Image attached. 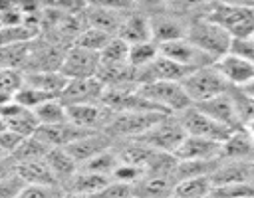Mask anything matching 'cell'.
I'll return each instance as SVG.
<instances>
[{"label": "cell", "instance_id": "obj_1", "mask_svg": "<svg viewBox=\"0 0 254 198\" xmlns=\"http://www.w3.org/2000/svg\"><path fill=\"white\" fill-rule=\"evenodd\" d=\"M204 18L222 28L230 40H242L254 36V4L212 2L204 6Z\"/></svg>", "mask_w": 254, "mask_h": 198}, {"label": "cell", "instance_id": "obj_2", "mask_svg": "<svg viewBox=\"0 0 254 198\" xmlns=\"http://www.w3.org/2000/svg\"><path fill=\"white\" fill-rule=\"evenodd\" d=\"M185 38L214 61L228 53V48L232 42L230 36L222 28L212 24L208 18H204V14H194L189 18Z\"/></svg>", "mask_w": 254, "mask_h": 198}, {"label": "cell", "instance_id": "obj_3", "mask_svg": "<svg viewBox=\"0 0 254 198\" xmlns=\"http://www.w3.org/2000/svg\"><path fill=\"white\" fill-rule=\"evenodd\" d=\"M137 93L157 111L165 115H179L189 109L192 103L189 101L181 83L175 81H151L147 85L137 87Z\"/></svg>", "mask_w": 254, "mask_h": 198}, {"label": "cell", "instance_id": "obj_4", "mask_svg": "<svg viewBox=\"0 0 254 198\" xmlns=\"http://www.w3.org/2000/svg\"><path fill=\"white\" fill-rule=\"evenodd\" d=\"M165 113L157 111H123V113H113L107 127L103 129L105 135H109L115 141H127V139H137L145 131H149L153 125H157Z\"/></svg>", "mask_w": 254, "mask_h": 198}, {"label": "cell", "instance_id": "obj_5", "mask_svg": "<svg viewBox=\"0 0 254 198\" xmlns=\"http://www.w3.org/2000/svg\"><path fill=\"white\" fill-rule=\"evenodd\" d=\"M181 85H183V89H185V93L192 105H198V103H204L212 97H218V95L226 93V89H228V83L216 71L214 63L190 71L181 81Z\"/></svg>", "mask_w": 254, "mask_h": 198}, {"label": "cell", "instance_id": "obj_6", "mask_svg": "<svg viewBox=\"0 0 254 198\" xmlns=\"http://www.w3.org/2000/svg\"><path fill=\"white\" fill-rule=\"evenodd\" d=\"M183 139H185V131L179 125V121L175 119V115H167L157 125H153L149 131H145L141 137H137L135 141L143 143L145 147H149L157 152L173 154Z\"/></svg>", "mask_w": 254, "mask_h": 198}, {"label": "cell", "instance_id": "obj_7", "mask_svg": "<svg viewBox=\"0 0 254 198\" xmlns=\"http://www.w3.org/2000/svg\"><path fill=\"white\" fill-rule=\"evenodd\" d=\"M147 14L151 26V40L157 46L185 38L187 22L190 16H185L179 10H171V8H161L157 12H147Z\"/></svg>", "mask_w": 254, "mask_h": 198}, {"label": "cell", "instance_id": "obj_8", "mask_svg": "<svg viewBox=\"0 0 254 198\" xmlns=\"http://www.w3.org/2000/svg\"><path fill=\"white\" fill-rule=\"evenodd\" d=\"M175 119L179 121V125L183 127L185 135L189 137H198V139H206V141H214V143H222L232 131L224 129L222 125H218L216 121H212L208 115H204L202 111H198L194 105H190L189 109L181 111L179 115H175Z\"/></svg>", "mask_w": 254, "mask_h": 198}, {"label": "cell", "instance_id": "obj_9", "mask_svg": "<svg viewBox=\"0 0 254 198\" xmlns=\"http://www.w3.org/2000/svg\"><path fill=\"white\" fill-rule=\"evenodd\" d=\"M159 53L175 63H179L181 67L189 69V71H194V69H200V67H206V65H212L214 59L208 57L202 50H198L194 44H190L187 38H181V40H173V42H167V44H161L159 46Z\"/></svg>", "mask_w": 254, "mask_h": 198}, {"label": "cell", "instance_id": "obj_10", "mask_svg": "<svg viewBox=\"0 0 254 198\" xmlns=\"http://www.w3.org/2000/svg\"><path fill=\"white\" fill-rule=\"evenodd\" d=\"M97 69H99V55L89 51V50H83L79 46H69L65 55H64V61L60 65L62 75L67 81L69 79H89V77H95Z\"/></svg>", "mask_w": 254, "mask_h": 198}, {"label": "cell", "instance_id": "obj_11", "mask_svg": "<svg viewBox=\"0 0 254 198\" xmlns=\"http://www.w3.org/2000/svg\"><path fill=\"white\" fill-rule=\"evenodd\" d=\"M131 6H109V4H87L83 6V18L89 28H97L109 36H117V30Z\"/></svg>", "mask_w": 254, "mask_h": 198}, {"label": "cell", "instance_id": "obj_12", "mask_svg": "<svg viewBox=\"0 0 254 198\" xmlns=\"http://www.w3.org/2000/svg\"><path fill=\"white\" fill-rule=\"evenodd\" d=\"M65 111H67V123L91 133H103V129L107 127L113 115V111H109L101 103L71 105V107H65Z\"/></svg>", "mask_w": 254, "mask_h": 198}, {"label": "cell", "instance_id": "obj_13", "mask_svg": "<svg viewBox=\"0 0 254 198\" xmlns=\"http://www.w3.org/2000/svg\"><path fill=\"white\" fill-rule=\"evenodd\" d=\"M103 93V83L97 77L89 79H69L65 89L60 95V101L65 107L71 105H89V103H99Z\"/></svg>", "mask_w": 254, "mask_h": 198}, {"label": "cell", "instance_id": "obj_14", "mask_svg": "<svg viewBox=\"0 0 254 198\" xmlns=\"http://www.w3.org/2000/svg\"><path fill=\"white\" fill-rule=\"evenodd\" d=\"M214 67L222 75V79L228 83V87L242 89V87H246L248 83L254 81V65L248 63V61H244L238 55L226 53V55L218 57L214 61Z\"/></svg>", "mask_w": 254, "mask_h": 198}, {"label": "cell", "instance_id": "obj_15", "mask_svg": "<svg viewBox=\"0 0 254 198\" xmlns=\"http://www.w3.org/2000/svg\"><path fill=\"white\" fill-rule=\"evenodd\" d=\"M220 160L228 162H254V139L246 129L232 131L222 143H220Z\"/></svg>", "mask_w": 254, "mask_h": 198}, {"label": "cell", "instance_id": "obj_16", "mask_svg": "<svg viewBox=\"0 0 254 198\" xmlns=\"http://www.w3.org/2000/svg\"><path fill=\"white\" fill-rule=\"evenodd\" d=\"M113 147V139L105 133H89L77 141H73L71 145L65 147V152L77 162V166H81L83 162L91 160L93 156L109 150Z\"/></svg>", "mask_w": 254, "mask_h": 198}, {"label": "cell", "instance_id": "obj_17", "mask_svg": "<svg viewBox=\"0 0 254 198\" xmlns=\"http://www.w3.org/2000/svg\"><path fill=\"white\" fill-rule=\"evenodd\" d=\"M117 38L123 40L125 44H141L151 40V26H149V14L139 10V8H129L119 30Z\"/></svg>", "mask_w": 254, "mask_h": 198}, {"label": "cell", "instance_id": "obj_18", "mask_svg": "<svg viewBox=\"0 0 254 198\" xmlns=\"http://www.w3.org/2000/svg\"><path fill=\"white\" fill-rule=\"evenodd\" d=\"M173 156L179 162H187V160H214V158H220V143L185 135V139L181 141V145L177 147Z\"/></svg>", "mask_w": 254, "mask_h": 198}, {"label": "cell", "instance_id": "obj_19", "mask_svg": "<svg viewBox=\"0 0 254 198\" xmlns=\"http://www.w3.org/2000/svg\"><path fill=\"white\" fill-rule=\"evenodd\" d=\"M228 91V89H226ZM198 111H202L204 115H208L212 121H216L218 125H222L224 129H228V131H238V129H242V125H240V121H238V115H236V111H234V105H232V101H230V97H228V93H222V95H218V97H212V99H208V101H204V103H198V105H194Z\"/></svg>", "mask_w": 254, "mask_h": 198}, {"label": "cell", "instance_id": "obj_20", "mask_svg": "<svg viewBox=\"0 0 254 198\" xmlns=\"http://www.w3.org/2000/svg\"><path fill=\"white\" fill-rule=\"evenodd\" d=\"M89 133L91 131H83L71 123H64V125H52V127H38L34 137L50 148H65L67 145H71L73 141H77Z\"/></svg>", "mask_w": 254, "mask_h": 198}, {"label": "cell", "instance_id": "obj_21", "mask_svg": "<svg viewBox=\"0 0 254 198\" xmlns=\"http://www.w3.org/2000/svg\"><path fill=\"white\" fill-rule=\"evenodd\" d=\"M210 182H212V188H216V186H230V184L252 182L250 164L220 160V164L216 166V170L210 174Z\"/></svg>", "mask_w": 254, "mask_h": 198}, {"label": "cell", "instance_id": "obj_22", "mask_svg": "<svg viewBox=\"0 0 254 198\" xmlns=\"http://www.w3.org/2000/svg\"><path fill=\"white\" fill-rule=\"evenodd\" d=\"M173 188H175L173 176L145 174L133 186V198H169L173 196Z\"/></svg>", "mask_w": 254, "mask_h": 198}, {"label": "cell", "instance_id": "obj_23", "mask_svg": "<svg viewBox=\"0 0 254 198\" xmlns=\"http://www.w3.org/2000/svg\"><path fill=\"white\" fill-rule=\"evenodd\" d=\"M111 182V178L101 176V174H93V172H85V170H77L62 188L67 190V194H75V196H83L89 198L91 194L99 192L103 186H107Z\"/></svg>", "mask_w": 254, "mask_h": 198}, {"label": "cell", "instance_id": "obj_24", "mask_svg": "<svg viewBox=\"0 0 254 198\" xmlns=\"http://www.w3.org/2000/svg\"><path fill=\"white\" fill-rule=\"evenodd\" d=\"M18 176L28 184V186H46V188H60L56 176L52 174L50 166L46 160H34V162H24L16 164Z\"/></svg>", "mask_w": 254, "mask_h": 198}, {"label": "cell", "instance_id": "obj_25", "mask_svg": "<svg viewBox=\"0 0 254 198\" xmlns=\"http://www.w3.org/2000/svg\"><path fill=\"white\" fill-rule=\"evenodd\" d=\"M24 85L60 97L67 85V79L62 75V71H28L24 73Z\"/></svg>", "mask_w": 254, "mask_h": 198}, {"label": "cell", "instance_id": "obj_26", "mask_svg": "<svg viewBox=\"0 0 254 198\" xmlns=\"http://www.w3.org/2000/svg\"><path fill=\"white\" fill-rule=\"evenodd\" d=\"M44 160H46V164L50 166L52 174L56 176L58 186H64V184L79 170L77 162L65 152V148H50V152L46 154Z\"/></svg>", "mask_w": 254, "mask_h": 198}, {"label": "cell", "instance_id": "obj_27", "mask_svg": "<svg viewBox=\"0 0 254 198\" xmlns=\"http://www.w3.org/2000/svg\"><path fill=\"white\" fill-rule=\"evenodd\" d=\"M212 182L210 176H196V178H183L175 182L173 196L177 198H210Z\"/></svg>", "mask_w": 254, "mask_h": 198}, {"label": "cell", "instance_id": "obj_28", "mask_svg": "<svg viewBox=\"0 0 254 198\" xmlns=\"http://www.w3.org/2000/svg\"><path fill=\"white\" fill-rule=\"evenodd\" d=\"M32 113H34V117L38 121V127H52V125L67 123L65 105L60 99H50V101L42 103L40 107H36Z\"/></svg>", "mask_w": 254, "mask_h": 198}, {"label": "cell", "instance_id": "obj_29", "mask_svg": "<svg viewBox=\"0 0 254 198\" xmlns=\"http://www.w3.org/2000/svg\"><path fill=\"white\" fill-rule=\"evenodd\" d=\"M99 55V65L101 67H117V65H127V55H129V44L113 36L103 50L97 53Z\"/></svg>", "mask_w": 254, "mask_h": 198}, {"label": "cell", "instance_id": "obj_30", "mask_svg": "<svg viewBox=\"0 0 254 198\" xmlns=\"http://www.w3.org/2000/svg\"><path fill=\"white\" fill-rule=\"evenodd\" d=\"M48 152H50V147H46L42 141H38L32 135V137H28L20 143V147L14 150V154L10 158L14 160V164H24V162L42 160V158H46Z\"/></svg>", "mask_w": 254, "mask_h": 198}, {"label": "cell", "instance_id": "obj_31", "mask_svg": "<svg viewBox=\"0 0 254 198\" xmlns=\"http://www.w3.org/2000/svg\"><path fill=\"white\" fill-rule=\"evenodd\" d=\"M157 57H159V46L153 40H149V42H141V44L129 46L127 63L133 69H143V67L151 65Z\"/></svg>", "mask_w": 254, "mask_h": 198}, {"label": "cell", "instance_id": "obj_32", "mask_svg": "<svg viewBox=\"0 0 254 198\" xmlns=\"http://www.w3.org/2000/svg\"><path fill=\"white\" fill-rule=\"evenodd\" d=\"M226 93L234 105V111L238 115L242 129L248 127L250 123H254V97H250L244 89H238V87H228Z\"/></svg>", "mask_w": 254, "mask_h": 198}, {"label": "cell", "instance_id": "obj_33", "mask_svg": "<svg viewBox=\"0 0 254 198\" xmlns=\"http://www.w3.org/2000/svg\"><path fill=\"white\" fill-rule=\"evenodd\" d=\"M117 164H119V160H117V154H115V150L111 147L109 150H105V152L93 156L91 160L83 162L79 166V170H85V172H93V174H101V176L111 178V174H113V170H115Z\"/></svg>", "mask_w": 254, "mask_h": 198}, {"label": "cell", "instance_id": "obj_34", "mask_svg": "<svg viewBox=\"0 0 254 198\" xmlns=\"http://www.w3.org/2000/svg\"><path fill=\"white\" fill-rule=\"evenodd\" d=\"M24 85V73L16 69L0 67V105L12 101L16 91Z\"/></svg>", "mask_w": 254, "mask_h": 198}, {"label": "cell", "instance_id": "obj_35", "mask_svg": "<svg viewBox=\"0 0 254 198\" xmlns=\"http://www.w3.org/2000/svg\"><path fill=\"white\" fill-rule=\"evenodd\" d=\"M113 36H109V34H105V32H101V30H97V28H85L77 38H75V42L71 44V46H79V48H83V50H89V51H93V53H99L101 50H103V46L111 40Z\"/></svg>", "mask_w": 254, "mask_h": 198}, {"label": "cell", "instance_id": "obj_36", "mask_svg": "<svg viewBox=\"0 0 254 198\" xmlns=\"http://www.w3.org/2000/svg\"><path fill=\"white\" fill-rule=\"evenodd\" d=\"M28 184L18 176V172H10L6 178L0 180V198H18Z\"/></svg>", "mask_w": 254, "mask_h": 198}, {"label": "cell", "instance_id": "obj_37", "mask_svg": "<svg viewBox=\"0 0 254 198\" xmlns=\"http://www.w3.org/2000/svg\"><path fill=\"white\" fill-rule=\"evenodd\" d=\"M228 53L242 57L244 61L254 65V38H242V40H232Z\"/></svg>", "mask_w": 254, "mask_h": 198}, {"label": "cell", "instance_id": "obj_38", "mask_svg": "<svg viewBox=\"0 0 254 198\" xmlns=\"http://www.w3.org/2000/svg\"><path fill=\"white\" fill-rule=\"evenodd\" d=\"M24 141V137H20L18 133H14V131H10L8 127L4 129V131H0V148L8 154V156H12L14 154V150L20 147V143Z\"/></svg>", "mask_w": 254, "mask_h": 198}, {"label": "cell", "instance_id": "obj_39", "mask_svg": "<svg viewBox=\"0 0 254 198\" xmlns=\"http://www.w3.org/2000/svg\"><path fill=\"white\" fill-rule=\"evenodd\" d=\"M242 89H244L250 97H254V81H252V83H248V85H246V87H242Z\"/></svg>", "mask_w": 254, "mask_h": 198}, {"label": "cell", "instance_id": "obj_40", "mask_svg": "<svg viewBox=\"0 0 254 198\" xmlns=\"http://www.w3.org/2000/svg\"><path fill=\"white\" fill-rule=\"evenodd\" d=\"M6 156H8V154H6V152H4L2 148H0V160H2V158H6Z\"/></svg>", "mask_w": 254, "mask_h": 198}, {"label": "cell", "instance_id": "obj_41", "mask_svg": "<svg viewBox=\"0 0 254 198\" xmlns=\"http://www.w3.org/2000/svg\"><path fill=\"white\" fill-rule=\"evenodd\" d=\"M250 172H252V182H254V162L250 164Z\"/></svg>", "mask_w": 254, "mask_h": 198}, {"label": "cell", "instance_id": "obj_42", "mask_svg": "<svg viewBox=\"0 0 254 198\" xmlns=\"http://www.w3.org/2000/svg\"><path fill=\"white\" fill-rule=\"evenodd\" d=\"M0 30H2V22H0Z\"/></svg>", "mask_w": 254, "mask_h": 198}, {"label": "cell", "instance_id": "obj_43", "mask_svg": "<svg viewBox=\"0 0 254 198\" xmlns=\"http://www.w3.org/2000/svg\"><path fill=\"white\" fill-rule=\"evenodd\" d=\"M252 38H254V36H252Z\"/></svg>", "mask_w": 254, "mask_h": 198}]
</instances>
